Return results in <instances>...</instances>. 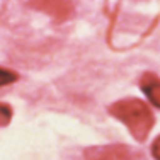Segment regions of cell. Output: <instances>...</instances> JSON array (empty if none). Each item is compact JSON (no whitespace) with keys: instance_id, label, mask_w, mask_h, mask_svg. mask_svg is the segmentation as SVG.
Wrapping results in <instances>:
<instances>
[{"instance_id":"277c9868","label":"cell","mask_w":160,"mask_h":160,"mask_svg":"<svg viewBox=\"0 0 160 160\" xmlns=\"http://www.w3.org/2000/svg\"><path fill=\"white\" fill-rule=\"evenodd\" d=\"M158 85H160L158 75L153 73V72H147L140 78V89L145 92V96L150 99L152 104H155V108L160 106V87Z\"/></svg>"},{"instance_id":"8992f818","label":"cell","mask_w":160,"mask_h":160,"mask_svg":"<svg viewBox=\"0 0 160 160\" xmlns=\"http://www.w3.org/2000/svg\"><path fill=\"white\" fill-rule=\"evenodd\" d=\"M12 119V108L9 104H3L0 102V128L7 126Z\"/></svg>"},{"instance_id":"3957f363","label":"cell","mask_w":160,"mask_h":160,"mask_svg":"<svg viewBox=\"0 0 160 160\" xmlns=\"http://www.w3.org/2000/svg\"><path fill=\"white\" fill-rule=\"evenodd\" d=\"M34 9H39L56 21H67L73 12V3L70 2H31Z\"/></svg>"},{"instance_id":"5b68a950","label":"cell","mask_w":160,"mask_h":160,"mask_svg":"<svg viewBox=\"0 0 160 160\" xmlns=\"http://www.w3.org/2000/svg\"><path fill=\"white\" fill-rule=\"evenodd\" d=\"M17 78H19V73H16L14 70H9V68L0 67V87L10 85V83L17 82Z\"/></svg>"},{"instance_id":"7a4b0ae2","label":"cell","mask_w":160,"mask_h":160,"mask_svg":"<svg viewBox=\"0 0 160 160\" xmlns=\"http://www.w3.org/2000/svg\"><path fill=\"white\" fill-rule=\"evenodd\" d=\"M87 160H143V153L129 145H101L83 150Z\"/></svg>"},{"instance_id":"6da1fadb","label":"cell","mask_w":160,"mask_h":160,"mask_svg":"<svg viewBox=\"0 0 160 160\" xmlns=\"http://www.w3.org/2000/svg\"><path fill=\"white\" fill-rule=\"evenodd\" d=\"M109 114L124 124L136 142H145L155 126V118L150 108L136 97L121 99L109 106Z\"/></svg>"},{"instance_id":"52a82bcc","label":"cell","mask_w":160,"mask_h":160,"mask_svg":"<svg viewBox=\"0 0 160 160\" xmlns=\"http://www.w3.org/2000/svg\"><path fill=\"white\" fill-rule=\"evenodd\" d=\"M152 153H153L155 160H158V136H157V140H155V143L152 145Z\"/></svg>"}]
</instances>
